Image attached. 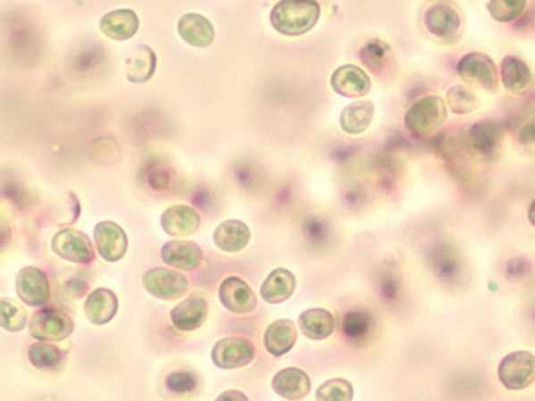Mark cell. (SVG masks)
<instances>
[{"label":"cell","mask_w":535,"mask_h":401,"mask_svg":"<svg viewBox=\"0 0 535 401\" xmlns=\"http://www.w3.org/2000/svg\"><path fill=\"white\" fill-rule=\"evenodd\" d=\"M389 56V47L381 42V40H372L367 47L360 52V58L370 64L373 70H378V66L386 63Z\"/></svg>","instance_id":"36"},{"label":"cell","mask_w":535,"mask_h":401,"mask_svg":"<svg viewBox=\"0 0 535 401\" xmlns=\"http://www.w3.org/2000/svg\"><path fill=\"white\" fill-rule=\"evenodd\" d=\"M500 78L505 88L513 94H521L528 90L534 80L528 63L514 55L505 56L500 66Z\"/></svg>","instance_id":"26"},{"label":"cell","mask_w":535,"mask_h":401,"mask_svg":"<svg viewBox=\"0 0 535 401\" xmlns=\"http://www.w3.org/2000/svg\"><path fill=\"white\" fill-rule=\"evenodd\" d=\"M297 340V330L291 320H277L267 326L264 332L265 350L280 358L293 350Z\"/></svg>","instance_id":"22"},{"label":"cell","mask_w":535,"mask_h":401,"mask_svg":"<svg viewBox=\"0 0 535 401\" xmlns=\"http://www.w3.org/2000/svg\"><path fill=\"white\" fill-rule=\"evenodd\" d=\"M424 26L432 36L450 39L462 29V16L448 2H438L426 10Z\"/></svg>","instance_id":"14"},{"label":"cell","mask_w":535,"mask_h":401,"mask_svg":"<svg viewBox=\"0 0 535 401\" xmlns=\"http://www.w3.org/2000/svg\"><path fill=\"white\" fill-rule=\"evenodd\" d=\"M447 103L456 114H468L478 110L481 100L470 87L454 86L447 92Z\"/></svg>","instance_id":"31"},{"label":"cell","mask_w":535,"mask_h":401,"mask_svg":"<svg viewBox=\"0 0 535 401\" xmlns=\"http://www.w3.org/2000/svg\"><path fill=\"white\" fill-rule=\"evenodd\" d=\"M518 138L522 145H534L535 143V118L528 121L524 126L521 127Z\"/></svg>","instance_id":"37"},{"label":"cell","mask_w":535,"mask_h":401,"mask_svg":"<svg viewBox=\"0 0 535 401\" xmlns=\"http://www.w3.org/2000/svg\"><path fill=\"white\" fill-rule=\"evenodd\" d=\"M456 72L464 82L476 84L489 92H494L498 86V72H497L496 63L486 54L472 52V54L464 55L456 64Z\"/></svg>","instance_id":"8"},{"label":"cell","mask_w":535,"mask_h":401,"mask_svg":"<svg viewBox=\"0 0 535 401\" xmlns=\"http://www.w3.org/2000/svg\"><path fill=\"white\" fill-rule=\"evenodd\" d=\"M498 379L508 390L528 388L535 379V356L529 352H513L498 364Z\"/></svg>","instance_id":"6"},{"label":"cell","mask_w":535,"mask_h":401,"mask_svg":"<svg viewBox=\"0 0 535 401\" xmlns=\"http://www.w3.org/2000/svg\"><path fill=\"white\" fill-rule=\"evenodd\" d=\"M299 330L311 340H325L335 330V316L325 308H309L299 316Z\"/></svg>","instance_id":"27"},{"label":"cell","mask_w":535,"mask_h":401,"mask_svg":"<svg viewBox=\"0 0 535 401\" xmlns=\"http://www.w3.org/2000/svg\"><path fill=\"white\" fill-rule=\"evenodd\" d=\"M256 356V348L248 338H232L217 340L213 347L211 358L219 370H240L248 366Z\"/></svg>","instance_id":"4"},{"label":"cell","mask_w":535,"mask_h":401,"mask_svg":"<svg viewBox=\"0 0 535 401\" xmlns=\"http://www.w3.org/2000/svg\"><path fill=\"white\" fill-rule=\"evenodd\" d=\"M447 104L438 95H426L416 100L404 116V124L415 138L434 134L447 121Z\"/></svg>","instance_id":"2"},{"label":"cell","mask_w":535,"mask_h":401,"mask_svg":"<svg viewBox=\"0 0 535 401\" xmlns=\"http://www.w3.org/2000/svg\"><path fill=\"white\" fill-rule=\"evenodd\" d=\"M216 401H249L248 397L240 390H225L217 397Z\"/></svg>","instance_id":"38"},{"label":"cell","mask_w":535,"mask_h":401,"mask_svg":"<svg viewBox=\"0 0 535 401\" xmlns=\"http://www.w3.org/2000/svg\"><path fill=\"white\" fill-rule=\"evenodd\" d=\"M219 300L225 310L237 315H247L257 307L256 294L238 276H229L221 283Z\"/></svg>","instance_id":"10"},{"label":"cell","mask_w":535,"mask_h":401,"mask_svg":"<svg viewBox=\"0 0 535 401\" xmlns=\"http://www.w3.org/2000/svg\"><path fill=\"white\" fill-rule=\"evenodd\" d=\"M118 308H120V300L116 297V294L106 288H98L88 294L84 304V313L92 324L104 326L116 316Z\"/></svg>","instance_id":"20"},{"label":"cell","mask_w":535,"mask_h":401,"mask_svg":"<svg viewBox=\"0 0 535 401\" xmlns=\"http://www.w3.org/2000/svg\"><path fill=\"white\" fill-rule=\"evenodd\" d=\"M161 259L169 267L192 272L200 267L203 262V251L198 244L184 239H172L163 246Z\"/></svg>","instance_id":"17"},{"label":"cell","mask_w":535,"mask_h":401,"mask_svg":"<svg viewBox=\"0 0 535 401\" xmlns=\"http://www.w3.org/2000/svg\"><path fill=\"white\" fill-rule=\"evenodd\" d=\"M52 251L55 252L58 257L80 265L90 263L96 259L94 246L88 235L79 230H58L55 237L52 238Z\"/></svg>","instance_id":"7"},{"label":"cell","mask_w":535,"mask_h":401,"mask_svg":"<svg viewBox=\"0 0 535 401\" xmlns=\"http://www.w3.org/2000/svg\"><path fill=\"white\" fill-rule=\"evenodd\" d=\"M504 138V129L492 119L480 121L472 124L466 132V142L481 158L490 159L496 156Z\"/></svg>","instance_id":"12"},{"label":"cell","mask_w":535,"mask_h":401,"mask_svg":"<svg viewBox=\"0 0 535 401\" xmlns=\"http://www.w3.org/2000/svg\"><path fill=\"white\" fill-rule=\"evenodd\" d=\"M296 289V278L287 268H275L261 286V297L267 304L287 302Z\"/></svg>","instance_id":"25"},{"label":"cell","mask_w":535,"mask_h":401,"mask_svg":"<svg viewBox=\"0 0 535 401\" xmlns=\"http://www.w3.org/2000/svg\"><path fill=\"white\" fill-rule=\"evenodd\" d=\"M373 116H375L373 103L367 102V100L354 102L349 106H346L341 113L339 126L346 134H364V132H367L368 127L372 126Z\"/></svg>","instance_id":"28"},{"label":"cell","mask_w":535,"mask_h":401,"mask_svg":"<svg viewBox=\"0 0 535 401\" xmlns=\"http://www.w3.org/2000/svg\"><path fill=\"white\" fill-rule=\"evenodd\" d=\"M96 252L106 262H118L128 252V235L114 221H100L94 230Z\"/></svg>","instance_id":"11"},{"label":"cell","mask_w":535,"mask_h":401,"mask_svg":"<svg viewBox=\"0 0 535 401\" xmlns=\"http://www.w3.org/2000/svg\"><path fill=\"white\" fill-rule=\"evenodd\" d=\"M319 18L320 5L313 0H281L271 12L272 28L289 38L311 31Z\"/></svg>","instance_id":"1"},{"label":"cell","mask_w":535,"mask_h":401,"mask_svg":"<svg viewBox=\"0 0 535 401\" xmlns=\"http://www.w3.org/2000/svg\"><path fill=\"white\" fill-rule=\"evenodd\" d=\"M208 300L203 296H192L171 310V322L177 330L192 332L200 330L208 318Z\"/></svg>","instance_id":"16"},{"label":"cell","mask_w":535,"mask_h":401,"mask_svg":"<svg viewBox=\"0 0 535 401\" xmlns=\"http://www.w3.org/2000/svg\"><path fill=\"white\" fill-rule=\"evenodd\" d=\"M0 324L8 332H20L28 324V313L13 300L2 299L0 302Z\"/></svg>","instance_id":"32"},{"label":"cell","mask_w":535,"mask_h":401,"mask_svg":"<svg viewBox=\"0 0 535 401\" xmlns=\"http://www.w3.org/2000/svg\"><path fill=\"white\" fill-rule=\"evenodd\" d=\"M330 86L336 94L347 98H360L372 90V79L367 71L355 64H343L331 74Z\"/></svg>","instance_id":"13"},{"label":"cell","mask_w":535,"mask_h":401,"mask_svg":"<svg viewBox=\"0 0 535 401\" xmlns=\"http://www.w3.org/2000/svg\"><path fill=\"white\" fill-rule=\"evenodd\" d=\"M145 291L160 300H177L184 297L188 291L187 276L169 270V268H152L142 278Z\"/></svg>","instance_id":"5"},{"label":"cell","mask_w":535,"mask_h":401,"mask_svg":"<svg viewBox=\"0 0 535 401\" xmlns=\"http://www.w3.org/2000/svg\"><path fill=\"white\" fill-rule=\"evenodd\" d=\"M177 32L182 40L195 48L209 47L216 38L213 23L209 21L208 18L198 15V13H187V15L180 16V20L177 23Z\"/></svg>","instance_id":"19"},{"label":"cell","mask_w":535,"mask_h":401,"mask_svg":"<svg viewBox=\"0 0 535 401\" xmlns=\"http://www.w3.org/2000/svg\"><path fill=\"white\" fill-rule=\"evenodd\" d=\"M138 16L130 8L113 10L100 20V31L113 40H129L134 38L138 31Z\"/></svg>","instance_id":"21"},{"label":"cell","mask_w":535,"mask_h":401,"mask_svg":"<svg viewBox=\"0 0 535 401\" xmlns=\"http://www.w3.org/2000/svg\"><path fill=\"white\" fill-rule=\"evenodd\" d=\"M164 387L171 394H192L193 390L198 387V378L187 371H176V372H171L166 378Z\"/></svg>","instance_id":"35"},{"label":"cell","mask_w":535,"mask_h":401,"mask_svg":"<svg viewBox=\"0 0 535 401\" xmlns=\"http://www.w3.org/2000/svg\"><path fill=\"white\" fill-rule=\"evenodd\" d=\"M16 292L28 307H46L50 300L48 278L39 268H21L16 275Z\"/></svg>","instance_id":"9"},{"label":"cell","mask_w":535,"mask_h":401,"mask_svg":"<svg viewBox=\"0 0 535 401\" xmlns=\"http://www.w3.org/2000/svg\"><path fill=\"white\" fill-rule=\"evenodd\" d=\"M526 5V0H492L488 2V10L496 21L512 23L522 15Z\"/></svg>","instance_id":"33"},{"label":"cell","mask_w":535,"mask_h":401,"mask_svg":"<svg viewBox=\"0 0 535 401\" xmlns=\"http://www.w3.org/2000/svg\"><path fill=\"white\" fill-rule=\"evenodd\" d=\"M272 388L285 400H303L311 392V378L299 368H285L272 379Z\"/></svg>","instance_id":"18"},{"label":"cell","mask_w":535,"mask_h":401,"mask_svg":"<svg viewBox=\"0 0 535 401\" xmlns=\"http://www.w3.org/2000/svg\"><path fill=\"white\" fill-rule=\"evenodd\" d=\"M158 58L148 46H137L126 58V78L132 84H145L156 71Z\"/></svg>","instance_id":"23"},{"label":"cell","mask_w":535,"mask_h":401,"mask_svg":"<svg viewBox=\"0 0 535 401\" xmlns=\"http://www.w3.org/2000/svg\"><path fill=\"white\" fill-rule=\"evenodd\" d=\"M74 330L71 316L56 308L46 307L36 312L29 322V334L38 342H62Z\"/></svg>","instance_id":"3"},{"label":"cell","mask_w":535,"mask_h":401,"mask_svg":"<svg viewBox=\"0 0 535 401\" xmlns=\"http://www.w3.org/2000/svg\"><path fill=\"white\" fill-rule=\"evenodd\" d=\"M339 330L347 340L359 344V342H365L375 332V320L368 312L352 310L343 316Z\"/></svg>","instance_id":"29"},{"label":"cell","mask_w":535,"mask_h":401,"mask_svg":"<svg viewBox=\"0 0 535 401\" xmlns=\"http://www.w3.org/2000/svg\"><path fill=\"white\" fill-rule=\"evenodd\" d=\"M354 387L346 379H331L317 390V401H352Z\"/></svg>","instance_id":"34"},{"label":"cell","mask_w":535,"mask_h":401,"mask_svg":"<svg viewBox=\"0 0 535 401\" xmlns=\"http://www.w3.org/2000/svg\"><path fill=\"white\" fill-rule=\"evenodd\" d=\"M214 244L217 249L227 254H237L248 246L251 229L245 221H227L214 230Z\"/></svg>","instance_id":"24"},{"label":"cell","mask_w":535,"mask_h":401,"mask_svg":"<svg viewBox=\"0 0 535 401\" xmlns=\"http://www.w3.org/2000/svg\"><path fill=\"white\" fill-rule=\"evenodd\" d=\"M528 217L529 221H531V223H532V225L535 227V199L532 201V203H531V205H529Z\"/></svg>","instance_id":"39"},{"label":"cell","mask_w":535,"mask_h":401,"mask_svg":"<svg viewBox=\"0 0 535 401\" xmlns=\"http://www.w3.org/2000/svg\"><path fill=\"white\" fill-rule=\"evenodd\" d=\"M28 358L34 368L38 370H55L62 363L63 354L58 347L47 342H36L28 350Z\"/></svg>","instance_id":"30"},{"label":"cell","mask_w":535,"mask_h":401,"mask_svg":"<svg viewBox=\"0 0 535 401\" xmlns=\"http://www.w3.org/2000/svg\"><path fill=\"white\" fill-rule=\"evenodd\" d=\"M201 217L192 205H174L161 213V227L169 237H192L200 230Z\"/></svg>","instance_id":"15"}]
</instances>
